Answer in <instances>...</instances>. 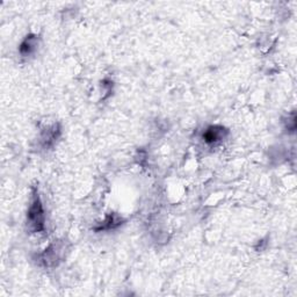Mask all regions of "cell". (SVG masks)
<instances>
[{
	"instance_id": "obj_1",
	"label": "cell",
	"mask_w": 297,
	"mask_h": 297,
	"mask_svg": "<svg viewBox=\"0 0 297 297\" xmlns=\"http://www.w3.org/2000/svg\"><path fill=\"white\" fill-rule=\"evenodd\" d=\"M43 221H44V215H43V209H42L40 199L35 198L28 211L29 225H30L35 231H40L43 229Z\"/></svg>"
},
{
	"instance_id": "obj_2",
	"label": "cell",
	"mask_w": 297,
	"mask_h": 297,
	"mask_svg": "<svg viewBox=\"0 0 297 297\" xmlns=\"http://www.w3.org/2000/svg\"><path fill=\"white\" fill-rule=\"evenodd\" d=\"M224 134H225V129L223 127H210L208 128L203 134V140H205L206 143L208 144H214L217 143L221 140L224 138Z\"/></svg>"
},
{
	"instance_id": "obj_3",
	"label": "cell",
	"mask_w": 297,
	"mask_h": 297,
	"mask_svg": "<svg viewBox=\"0 0 297 297\" xmlns=\"http://www.w3.org/2000/svg\"><path fill=\"white\" fill-rule=\"evenodd\" d=\"M35 47H36V38L29 36L26 38V40L24 41V43L21 44L20 53L22 55H29L35 50Z\"/></svg>"
}]
</instances>
